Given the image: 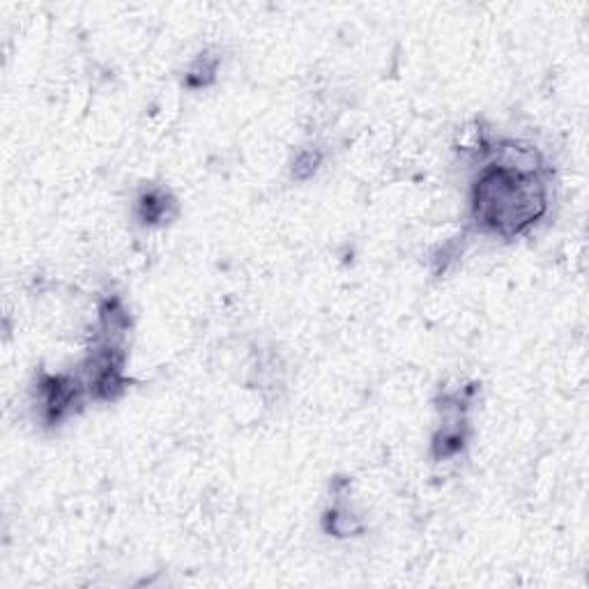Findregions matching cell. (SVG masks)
<instances>
[{
	"instance_id": "6da1fadb",
	"label": "cell",
	"mask_w": 589,
	"mask_h": 589,
	"mask_svg": "<svg viewBox=\"0 0 589 589\" xmlns=\"http://www.w3.org/2000/svg\"><path fill=\"white\" fill-rule=\"evenodd\" d=\"M479 168L470 191V214L481 233L516 240L530 233L550 208V171L530 145L502 141Z\"/></svg>"
},
{
	"instance_id": "5b68a950",
	"label": "cell",
	"mask_w": 589,
	"mask_h": 589,
	"mask_svg": "<svg viewBox=\"0 0 589 589\" xmlns=\"http://www.w3.org/2000/svg\"><path fill=\"white\" fill-rule=\"evenodd\" d=\"M320 164H323V152H320L318 148H304L295 159L293 175L297 180H307L318 171Z\"/></svg>"
},
{
	"instance_id": "7a4b0ae2",
	"label": "cell",
	"mask_w": 589,
	"mask_h": 589,
	"mask_svg": "<svg viewBox=\"0 0 589 589\" xmlns=\"http://www.w3.org/2000/svg\"><path fill=\"white\" fill-rule=\"evenodd\" d=\"M88 394L86 382L70 373H47L37 382V405H40V417L47 424H58L65 417H70L76 405L83 403V396Z\"/></svg>"
},
{
	"instance_id": "277c9868",
	"label": "cell",
	"mask_w": 589,
	"mask_h": 589,
	"mask_svg": "<svg viewBox=\"0 0 589 589\" xmlns=\"http://www.w3.org/2000/svg\"><path fill=\"white\" fill-rule=\"evenodd\" d=\"M219 70V60L217 58H198L194 60V65L189 67L187 72V86L189 88H205L210 86V83L214 81V74H217Z\"/></svg>"
},
{
	"instance_id": "3957f363",
	"label": "cell",
	"mask_w": 589,
	"mask_h": 589,
	"mask_svg": "<svg viewBox=\"0 0 589 589\" xmlns=\"http://www.w3.org/2000/svg\"><path fill=\"white\" fill-rule=\"evenodd\" d=\"M175 214V198L171 191L162 187H148L141 191V196L136 198V217L145 226H159L168 224Z\"/></svg>"
}]
</instances>
